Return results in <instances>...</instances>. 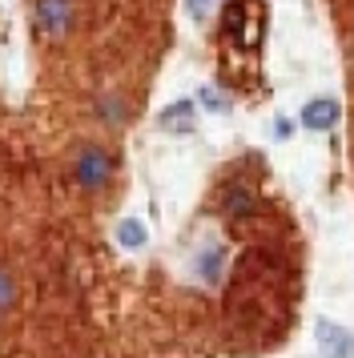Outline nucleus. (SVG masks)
<instances>
[{
  "label": "nucleus",
  "instance_id": "obj_2",
  "mask_svg": "<svg viewBox=\"0 0 354 358\" xmlns=\"http://www.w3.org/2000/svg\"><path fill=\"white\" fill-rule=\"evenodd\" d=\"M73 169H77V185H80V189H89V194L105 189V185L113 181V157L101 145H85V149H80Z\"/></svg>",
  "mask_w": 354,
  "mask_h": 358
},
{
  "label": "nucleus",
  "instance_id": "obj_4",
  "mask_svg": "<svg viewBox=\"0 0 354 358\" xmlns=\"http://www.w3.org/2000/svg\"><path fill=\"white\" fill-rule=\"evenodd\" d=\"M338 101L334 97H318V101H310L302 109V125L306 129H314V133H322V129H334L338 125Z\"/></svg>",
  "mask_w": 354,
  "mask_h": 358
},
{
  "label": "nucleus",
  "instance_id": "obj_7",
  "mask_svg": "<svg viewBox=\"0 0 354 358\" xmlns=\"http://www.w3.org/2000/svg\"><path fill=\"white\" fill-rule=\"evenodd\" d=\"M161 129H169V133L193 129V101H177V105H169V109L161 113Z\"/></svg>",
  "mask_w": 354,
  "mask_h": 358
},
{
  "label": "nucleus",
  "instance_id": "obj_9",
  "mask_svg": "<svg viewBox=\"0 0 354 358\" xmlns=\"http://www.w3.org/2000/svg\"><path fill=\"white\" fill-rule=\"evenodd\" d=\"M13 302H16V282H13V274L0 266V314L13 310Z\"/></svg>",
  "mask_w": 354,
  "mask_h": 358
},
{
  "label": "nucleus",
  "instance_id": "obj_12",
  "mask_svg": "<svg viewBox=\"0 0 354 358\" xmlns=\"http://www.w3.org/2000/svg\"><path fill=\"white\" fill-rule=\"evenodd\" d=\"M185 4H190V17L193 20H206V13L218 4V0H185Z\"/></svg>",
  "mask_w": 354,
  "mask_h": 358
},
{
  "label": "nucleus",
  "instance_id": "obj_11",
  "mask_svg": "<svg viewBox=\"0 0 354 358\" xmlns=\"http://www.w3.org/2000/svg\"><path fill=\"white\" fill-rule=\"evenodd\" d=\"M101 113H105V121H121L125 117V105H117V97H105L101 101Z\"/></svg>",
  "mask_w": 354,
  "mask_h": 358
},
{
  "label": "nucleus",
  "instance_id": "obj_6",
  "mask_svg": "<svg viewBox=\"0 0 354 358\" xmlns=\"http://www.w3.org/2000/svg\"><path fill=\"white\" fill-rule=\"evenodd\" d=\"M222 262H225V254L209 245V250H201V254H197V266H193V270H197V278H201V282L218 286V282H222V270H225Z\"/></svg>",
  "mask_w": 354,
  "mask_h": 358
},
{
  "label": "nucleus",
  "instance_id": "obj_5",
  "mask_svg": "<svg viewBox=\"0 0 354 358\" xmlns=\"http://www.w3.org/2000/svg\"><path fill=\"white\" fill-rule=\"evenodd\" d=\"M222 213L225 217H250L254 213V189L250 185H241V181H234V185H225V194H222Z\"/></svg>",
  "mask_w": 354,
  "mask_h": 358
},
{
  "label": "nucleus",
  "instance_id": "obj_1",
  "mask_svg": "<svg viewBox=\"0 0 354 358\" xmlns=\"http://www.w3.org/2000/svg\"><path fill=\"white\" fill-rule=\"evenodd\" d=\"M32 17H36V29L48 41H64L77 24V0H36Z\"/></svg>",
  "mask_w": 354,
  "mask_h": 358
},
{
  "label": "nucleus",
  "instance_id": "obj_3",
  "mask_svg": "<svg viewBox=\"0 0 354 358\" xmlns=\"http://www.w3.org/2000/svg\"><path fill=\"white\" fill-rule=\"evenodd\" d=\"M314 342L326 358H354V334L346 326H338L334 318H318L314 322Z\"/></svg>",
  "mask_w": 354,
  "mask_h": 358
},
{
  "label": "nucleus",
  "instance_id": "obj_10",
  "mask_svg": "<svg viewBox=\"0 0 354 358\" xmlns=\"http://www.w3.org/2000/svg\"><path fill=\"white\" fill-rule=\"evenodd\" d=\"M201 101H206V109L209 113H229V97H225L222 89H201Z\"/></svg>",
  "mask_w": 354,
  "mask_h": 358
},
{
  "label": "nucleus",
  "instance_id": "obj_8",
  "mask_svg": "<svg viewBox=\"0 0 354 358\" xmlns=\"http://www.w3.org/2000/svg\"><path fill=\"white\" fill-rule=\"evenodd\" d=\"M117 242L125 245V250H141V245H145V226L137 222V217L117 222Z\"/></svg>",
  "mask_w": 354,
  "mask_h": 358
}]
</instances>
